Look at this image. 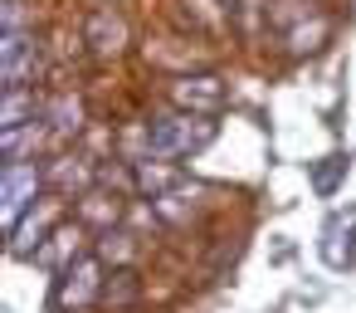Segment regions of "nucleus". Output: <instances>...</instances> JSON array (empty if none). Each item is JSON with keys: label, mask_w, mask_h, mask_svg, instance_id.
Wrapping results in <instances>:
<instances>
[{"label": "nucleus", "mask_w": 356, "mask_h": 313, "mask_svg": "<svg viewBox=\"0 0 356 313\" xmlns=\"http://www.w3.org/2000/svg\"><path fill=\"white\" fill-rule=\"evenodd\" d=\"M215 142V123L210 113H171V118H152L147 123V157H195Z\"/></svg>", "instance_id": "obj_1"}, {"label": "nucleus", "mask_w": 356, "mask_h": 313, "mask_svg": "<svg viewBox=\"0 0 356 313\" xmlns=\"http://www.w3.org/2000/svg\"><path fill=\"white\" fill-rule=\"evenodd\" d=\"M103 293V259L98 254H74L64 269H59V279H54V308L59 313H79V308H88L93 298Z\"/></svg>", "instance_id": "obj_2"}, {"label": "nucleus", "mask_w": 356, "mask_h": 313, "mask_svg": "<svg viewBox=\"0 0 356 313\" xmlns=\"http://www.w3.org/2000/svg\"><path fill=\"white\" fill-rule=\"evenodd\" d=\"M44 191V171L35 162H6V171H0V196H6V230L20 225V215L40 201Z\"/></svg>", "instance_id": "obj_3"}, {"label": "nucleus", "mask_w": 356, "mask_h": 313, "mask_svg": "<svg viewBox=\"0 0 356 313\" xmlns=\"http://www.w3.org/2000/svg\"><path fill=\"white\" fill-rule=\"evenodd\" d=\"M40 74V40L35 30L20 35V30H0V79H6V89H25L35 84Z\"/></svg>", "instance_id": "obj_4"}, {"label": "nucleus", "mask_w": 356, "mask_h": 313, "mask_svg": "<svg viewBox=\"0 0 356 313\" xmlns=\"http://www.w3.org/2000/svg\"><path fill=\"white\" fill-rule=\"evenodd\" d=\"M59 211H64L59 196H40V201L30 206V215L10 230V254H15V259H35L40 245H44V235H49V225L59 220Z\"/></svg>", "instance_id": "obj_5"}, {"label": "nucleus", "mask_w": 356, "mask_h": 313, "mask_svg": "<svg viewBox=\"0 0 356 313\" xmlns=\"http://www.w3.org/2000/svg\"><path fill=\"white\" fill-rule=\"evenodd\" d=\"M171 98L186 108V113H220L225 108V84L215 79V74H181L176 84H171Z\"/></svg>", "instance_id": "obj_6"}, {"label": "nucleus", "mask_w": 356, "mask_h": 313, "mask_svg": "<svg viewBox=\"0 0 356 313\" xmlns=\"http://www.w3.org/2000/svg\"><path fill=\"white\" fill-rule=\"evenodd\" d=\"M122 40H127V25H122V15H118V10H108V6H103V10H93V15H88V45H93L103 59H108V54H118V49H122Z\"/></svg>", "instance_id": "obj_7"}, {"label": "nucleus", "mask_w": 356, "mask_h": 313, "mask_svg": "<svg viewBox=\"0 0 356 313\" xmlns=\"http://www.w3.org/2000/svg\"><path fill=\"white\" fill-rule=\"evenodd\" d=\"M200 196H205L200 186H181V181H176L171 191H161V196H156V215H161V220H171V225H186V220L200 211Z\"/></svg>", "instance_id": "obj_8"}, {"label": "nucleus", "mask_w": 356, "mask_h": 313, "mask_svg": "<svg viewBox=\"0 0 356 313\" xmlns=\"http://www.w3.org/2000/svg\"><path fill=\"white\" fill-rule=\"evenodd\" d=\"M35 118H40L35 93H25V89H6V113H0V132H10V128H30Z\"/></svg>", "instance_id": "obj_9"}, {"label": "nucleus", "mask_w": 356, "mask_h": 313, "mask_svg": "<svg viewBox=\"0 0 356 313\" xmlns=\"http://www.w3.org/2000/svg\"><path fill=\"white\" fill-rule=\"evenodd\" d=\"M44 123H49L59 137H69V132H79V128H83V103H79V98H69V93H59V98L44 108Z\"/></svg>", "instance_id": "obj_10"}, {"label": "nucleus", "mask_w": 356, "mask_h": 313, "mask_svg": "<svg viewBox=\"0 0 356 313\" xmlns=\"http://www.w3.org/2000/svg\"><path fill=\"white\" fill-rule=\"evenodd\" d=\"M79 240H83V235L64 225V230H54V235L40 245V254H35V259H40V264H59V269H64V264H69V254H79Z\"/></svg>", "instance_id": "obj_11"}, {"label": "nucleus", "mask_w": 356, "mask_h": 313, "mask_svg": "<svg viewBox=\"0 0 356 313\" xmlns=\"http://www.w3.org/2000/svg\"><path fill=\"white\" fill-rule=\"evenodd\" d=\"M79 215H83L88 225H113V220L122 215V206H118V196H108V191H88V196H79Z\"/></svg>", "instance_id": "obj_12"}, {"label": "nucleus", "mask_w": 356, "mask_h": 313, "mask_svg": "<svg viewBox=\"0 0 356 313\" xmlns=\"http://www.w3.org/2000/svg\"><path fill=\"white\" fill-rule=\"evenodd\" d=\"M341 176H346V157L332 152V157H322V167H312V191L317 196H337Z\"/></svg>", "instance_id": "obj_13"}, {"label": "nucleus", "mask_w": 356, "mask_h": 313, "mask_svg": "<svg viewBox=\"0 0 356 313\" xmlns=\"http://www.w3.org/2000/svg\"><path fill=\"white\" fill-rule=\"evenodd\" d=\"M103 298H108V303H132V298H137V274L118 269L113 279H103Z\"/></svg>", "instance_id": "obj_14"}, {"label": "nucleus", "mask_w": 356, "mask_h": 313, "mask_svg": "<svg viewBox=\"0 0 356 313\" xmlns=\"http://www.w3.org/2000/svg\"><path fill=\"white\" fill-rule=\"evenodd\" d=\"M49 176H54L59 186H69V181H79V186H83V181L93 176V171H88V167H79V157H59V167H54Z\"/></svg>", "instance_id": "obj_15"}, {"label": "nucleus", "mask_w": 356, "mask_h": 313, "mask_svg": "<svg viewBox=\"0 0 356 313\" xmlns=\"http://www.w3.org/2000/svg\"><path fill=\"white\" fill-rule=\"evenodd\" d=\"M25 0H6V15H0V30H25Z\"/></svg>", "instance_id": "obj_16"}]
</instances>
